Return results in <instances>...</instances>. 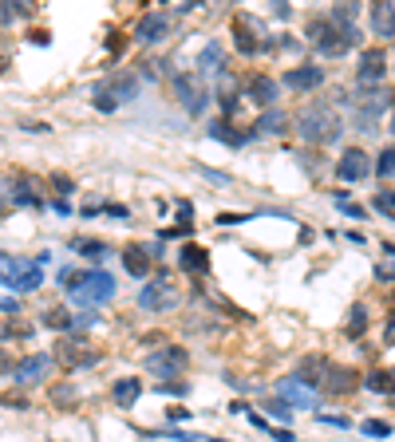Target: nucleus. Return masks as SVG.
Wrapping results in <instances>:
<instances>
[{"label": "nucleus", "mask_w": 395, "mask_h": 442, "mask_svg": "<svg viewBox=\"0 0 395 442\" xmlns=\"http://www.w3.org/2000/svg\"><path fill=\"white\" fill-rule=\"evenodd\" d=\"M296 134L305 142H316V146H332V142H340L344 139V119L336 115V107L332 103H324V99H316V103H308L300 115H296Z\"/></svg>", "instance_id": "obj_1"}, {"label": "nucleus", "mask_w": 395, "mask_h": 442, "mask_svg": "<svg viewBox=\"0 0 395 442\" xmlns=\"http://www.w3.org/2000/svg\"><path fill=\"white\" fill-rule=\"evenodd\" d=\"M344 107H348V122H352L360 134H375L379 131V119L387 115L391 107V91L387 87H375V91H352L344 95Z\"/></svg>", "instance_id": "obj_2"}, {"label": "nucleus", "mask_w": 395, "mask_h": 442, "mask_svg": "<svg viewBox=\"0 0 395 442\" xmlns=\"http://www.w3.org/2000/svg\"><path fill=\"white\" fill-rule=\"evenodd\" d=\"M68 301L79 304L83 312H99L103 304L115 301V277L107 269H83L79 281L68 289Z\"/></svg>", "instance_id": "obj_3"}, {"label": "nucleus", "mask_w": 395, "mask_h": 442, "mask_svg": "<svg viewBox=\"0 0 395 442\" xmlns=\"http://www.w3.org/2000/svg\"><path fill=\"white\" fill-rule=\"evenodd\" d=\"M138 87H142V75H135V71H115V75H107V80H99L95 87H91V103H95V110L111 115V110H119L123 103L135 99Z\"/></svg>", "instance_id": "obj_4"}, {"label": "nucleus", "mask_w": 395, "mask_h": 442, "mask_svg": "<svg viewBox=\"0 0 395 442\" xmlns=\"http://www.w3.org/2000/svg\"><path fill=\"white\" fill-rule=\"evenodd\" d=\"M308 40L316 44V56H328V60H336V56H348L352 48H360V28H332L328 20H312L308 24Z\"/></svg>", "instance_id": "obj_5"}, {"label": "nucleus", "mask_w": 395, "mask_h": 442, "mask_svg": "<svg viewBox=\"0 0 395 442\" xmlns=\"http://www.w3.org/2000/svg\"><path fill=\"white\" fill-rule=\"evenodd\" d=\"M0 289L12 292H36L44 289V269L28 257H12V253L0 249Z\"/></svg>", "instance_id": "obj_6"}, {"label": "nucleus", "mask_w": 395, "mask_h": 442, "mask_svg": "<svg viewBox=\"0 0 395 442\" xmlns=\"http://www.w3.org/2000/svg\"><path fill=\"white\" fill-rule=\"evenodd\" d=\"M142 367H147L150 375H158V379H178V375L190 367V352L182 343H162L158 352L142 355Z\"/></svg>", "instance_id": "obj_7"}, {"label": "nucleus", "mask_w": 395, "mask_h": 442, "mask_svg": "<svg viewBox=\"0 0 395 442\" xmlns=\"http://www.w3.org/2000/svg\"><path fill=\"white\" fill-rule=\"evenodd\" d=\"M170 87H174L178 107L186 110L190 119L206 115V107H209V91L202 87V80H198V75H190V71H178L174 80H170Z\"/></svg>", "instance_id": "obj_8"}, {"label": "nucleus", "mask_w": 395, "mask_h": 442, "mask_svg": "<svg viewBox=\"0 0 395 442\" xmlns=\"http://www.w3.org/2000/svg\"><path fill=\"white\" fill-rule=\"evenodd\" d=\"M182 304V292L174 289L170 277H158V281H147L138 289V308L142 312H174Z\"/></svg>", "instance_id": "obj_9"}, {"label": "nucleus", "mask_w": 395, "mask_h": 442, "mask_svg": "<svg viewBox=\"0 0 395 442\" xmlns=\"http://www.w3.org/2000/svg\"><path fill=\"white\" fill-rule=\"evenodd\" d=\"M56 363H63V367H95L99 360H103V352H95L79 332H68L63 340H59V348H56V355H51Z\"/></svg>", "instance_id": "obj_10"}, {"label": "nucleus", "mask_w": 395, "mask_h": 442, "mask_svg": "<svg viewBox=\"0 0 395 442\" xmlns=\"http://www.w3.org/2000/svg\"><path fill=\"white\" fill-rule=\"evenodd\" d=\"M51 363H56V360H51L48 352H32V355H24V360H16V372H12V379H16L20 391H32V387H40V383L48 379Z\"/></svg>", "instance_id": "obj_11"}, {"label": "nucleus", "mask_w": 395, "mask_h": 442, "mask_svg": "<svg viewBox=\"0 0 395 442\" xmlns=\"http://www.w3.org/2000/svg\"><path fill=\"white\" fill-rule=\"evenodd\" d=\"M154 257H162V241H147V245L135 241V245H127V249H123V269H127V277L147 281Z\"/></svg>", "instance_id": "obj_12"}, {"label": "nucleus", "mask_w": 395, "mask_h": 442, "mask_svg": "<svg viewBox=\"0 0 395 442\" xmlns=\"http://www.w3.org/2000/svg\"><path fill=\"white\" fill-rule=\"evenodd\" d=\"M276 399L288 403L293 411H316V407H320V391L308 387V383H300L296 375H288V379L276 383Z\"/></svg>", "instance_id": "obj_13"}, {"label": "nucleus", "mask_w": 395, "mask_h": 442, "mask_svg": "<svg viewBox=\"0 0 395 442\" xmlns=\"http://www.w3.org/2000/svg\"><path fill=\"white\" fill-rule=\"evenodd\" d=\"M384 75H387V56H384V51H379V48L360 51V68H356V87H360V91L384 87Z\"/></svg>", "instance_id": "obj_14"}, {"label": "nucleus", "mask_w": 395, "mask_h": 442, "mask_svg": "<svg viewBox=\"0 0 395 442\" xmlns=\"http://www.w3.org/2000/svg\"><path fill=\"white\" fill-rule=\"evenodd\" d=\"M170 36V16L166 12H142L135 24V44H142V48H158V44Z\"/></svg>", "instance_id": "obj_15"}, {"label": "nucleus", "mask_w": 395, "mask_h": 442, "mask_svg": "<svg viewBox=\"0 0 395 442\" xmlns=\"http://www.w3.org/2000/svg\"><path fill=\"white\" fill-rule=\"evenodd\" d=\"M336 174L344 182H364L367 174H372V158H367L360 146H348V151L340 154V162H336Z\"/></svg>", "instance_id": "obj_16"}, {"label": "nucleus", "mask_w": 395, "mask_h": 442, "mask_svg": "<svg viewBox=\"0 0 395 442\" xmlns=\"http://www.w3.org/2000/svg\"><path fill=\"white\" fill-rule=\"evenodd\" d=\"M245 95H249V103H257L261 110H269L276 99H281V80H273V75H249Z\"/></svg>", "instance_id": "obj_17"}, {"label": "nucleus", "mask_w": 395, "mask_h": 442, "mask_svg": "<svg viewBox=\"0 0 395 442\" xmlns=\"http://www.w3.org/2000/svg\"><path fill=\"white\" fill-rule=\"evenodd\" d=\"M281 83H285L288 91H300V95H308V91H316L320 83H324V71L316 68V63H300V68H288Z\"/></svg>", "instance_id": "obj_18"}, {"label": "nucleus", "mask_w": 395, "mask_h": 442, "mask_svg": "<svg viewBox=\"0 0 395 442\" xmlns=\"http://www.w3.org/2000/svg\"><path fill=\"white\" fill-rule=\"evenodd\" d=\"M194 75L198 80H209V75H221L226 71V48H221V40H209L206 48L198 51V63H194Z\"/></svg>", "instance_id": "obj_19"}, {"label": "nucleus", "mask_w": 395, "mask_h": 442, "mask_svg": "<svg viewBox=\"0 0 395 442\" xmlns=\"http://www.w3.org/2000/svg\"><path fill=\"white\" fill-rule=\"evenodd\" d=\"M233 32H237V51H241V56H253V51H261V36H257V24L249 20L245 12H237V20H233Z\"/></svg>", "instance_id": "obj_20"}, {"label": "nucleus", "mask_w": 395, "mask_h": 442, "mask_svg": "<svg viewBox=\"0 0 395 442\" xmlns=\"http://www.w3.org/2000/svg\"><path fill=\"white\" fill-rule=\"evenodd\" d=\"M320 383H324L332 395H348V391H356V372L352 367H340V363H328Z\"/></svg>", "instance_id": "obj_21"}, {"label": "nucleus", "mask_w": 395, "mask_h": 442, "mask_svg": "<svg viewBox=\"0 0 395 442\" xmlns=\"http://www.w3.org/2000/svg\"><path fill=\"white\" fill-rule=\"evenodd\" d=\"M367 24H372V32L379 40H395V4H372Z\"/></svg>", "instance_id": "obj_22"}, {"label": "nucleus", "mask_w": 395, "mask_h": 442, "mask_svg": "<svg viewBox=\"0 0 395 442\" xmlns=\"http://www.w3.org/2000/svg\"><path fill=\"white\" fill-rule=\"evenodd\" d=\"M288 127H293V119H288L285 110L269 107V110H261V119L253 122V134H269V139H273V134H285Z\"/></svg>", "instance_id": "obj_23"}, {"label": "nucleus", "mask_w": 395, "mask_h": 442, "mask_svg": "<svg viewBox=\"0 0 395 442\" xmlns=\"http://www.w3.org/2000/svg\"><path fill=\"white\" fill-rule=\"evenodd\" d=\"M138 395H142V383L135 379V375H127V379H115L111 383V399H115V407H135L138 403Z\"/></svg>", "instance_id": "obj_24"}, {"label": "nucleus", "mask_w": 395, "mask_h": 442, "mask_svg": "<svg viewBox=\"0 0 395 442\" xmlns=\"http://www.w3.org/2000/svg\"><path fill=\"white\" fill-rule=\"evenodd\" d=\"M178 265L186 272H194V277H206L209 272V257H206V249H198V245H182V249H178Z\"/></svg>", "instance_id": "obj_25"}, {"label": "nucleus", "mask_w": 395, "mask_h": 442, "mask_svg": "<svg viewBox=\"0 0 395 442\" xmlns=\"http://www.w3.org/2000/svg\"><path fill=\"white\" fill-rule=\"evenodd\" d=\"M206 134H209V139H214V142H229V146H245V142H249V139H257V134H253V131H245V134H237V131H233V127H229V122H226V119H217V122H209V127H206Z\"/></svg>", "instance_id": "obj_26"}, {"label": "nucleus", "mask_w": 395, "mask_h": 442, "mask_svg": "<svg viewBox=\"0 0 395 442\" xmlns=\"http://www.w3.org/2000/svg\"><path fill=\"white\" fill-rule=\"evenodd\" d=\"M71 253H79V257H87V261H95V269H99V261L111 253V245L107 241H99V237H75L71 241Z\"/></svg>", "instance_id": "obj_27"}, {"label": "nucleus", "mask_w": 395, "mask_h": 442, "mask_svg": "<svg viewBox=\"0 0 395 442\" xmlns=\"http://www.w3.org/2000/svg\"><path fill=\"white\" fill-rule=\"evenodd\" d=\"M44 324H48L51 332H63V336L75 332V316H71L68 308H48V312H44Z\"/></svg>", "instance_id": "obj_28"}, {"label": "nucleus", "mask_w": 395, "mask_h": 442, "mask_svg": "<svg viewBox=\"0 0 395 442\" xmlns=\"http://www.w3.org/2000/svg\"><path fill=\"white\" fill-rule=\"evenodd\" d=\"M372 170L379 174V178H395V146H384V151L375 154Z\"/></svg>", "instance_id": "obj_29"}, {"label": "nucleus", "mask_w": 395, "mask_h": 442, "mask_svg": "<svg viewBox=\"0 0 395 442\" xmlns=\"http://www.w3.org/2000/svg\"><path fill=\"white\" fill-rule=\"evenodd\" d=\"M367 391L391 395V399H395V379H391V372H372V375H367Z\"/></svg>", "instance_id": "obj_30"}, {"label": "nucleus", "mask_w": 395, "mask_h": 442, "mask_svg": "<svg viewBox=\"0 0 395 442\" xmlns=\"http://www.w3.org/2000/svg\"><path fill=\"white\" fill-rule=\"evenodd\" d=\"M154 391L166 395V399H186V395H190V383H182V379H162V383H154Z\"/></svg>", "instance_id": "obj_31"}, {"label": "nucleus", "mask_w": 395, "mask_h": 442, "mask_svg": "<svg viewBox=\"0 0 395 442\" xmlns=\"http://www.w3.org/2000/svg\"><path fill=\"white\" fill-rule=\"evenodd\" d=\"M364 328H367V308L364 304H352V320H348V336H364Z\"/></svg>", "instance_id": "obj_32"}, {"label": "nucleus", "mask_w": 395, "mask_h": 442, "mask_svg": "<svg viewBox=\"0 0 395 442\" xmlns=\"http://www.w3.org/2000/svg\"><path fill=\"white\" fill-rule=\"evenodd\" d=\"M51 403H56V407H75V403H79V391L71 387V383H63V387H51Z\"/></svg>", "instance_id": "obj_33"}, {"label": "nucleus", "mask_w": 395, "mask_h": 442, "mask_svg": "<svg viewBox=\"0 0 395 442\" xmlns=\"http://www.w3.org/2000/svg\"><path fill=\"white\" fill-rule=\"evenodd\" d=\"M372 206H375L379 213H387V217H395V190H379V194L372 198Z\"/></svg>", "instance_id": "obj_34"}, {"label": "nucleus", "mask_w": 395, "mask_h": 442, "mask_svg": "<svg viewBox=\"0 0 395 442\" xmlns=\"http://www.w3.org/2000/svg\"><path fill=\"white\" fill-rule=\"evenodd\" d=\"M32 328L28 324H0V340H28Z\"/></svg>", "instance_id": "obj_35"}, {"label": "nucleus", "mask_w": 395, "mask_h": 442, "mask_svg": "<svg viewBox=\"0 0 395 442\" xmlns=\"http://www.w3.org/2000/svg\"><path fill=\"white\" fill-rule=\"evenodd\" d=\"M364 434H367V438H387V434H391V422H387V419H367Z\"/></svg>", "instance_id": "obj_36"}, {"label": "nucleus", "mask_w": 395, "mask_h": 442, "mask_svg": "<svg viewBox=\"0 0 395 442\" xmlns=\"http://www.w3.org/2000/svg\"><path fill=\"white\" fill-rule=\"evenodd\" d=\"M269 415H273V419H281L285 427L293 422V407H288V403H281V399H269Z\"/></svg>", "instance_id": "obj_37"}, {"label": "nucleus", "mask_w": 395, "mask_h": 442, "mask_svg": "<svg viewBox=\"0 0 395 442\" xmlns=\"http://www.w3.org/2000/svg\"><path fill=\"white\" fill-rule=\"evenodd\" d=\"M79 272H83V269H71V265H63V269H59V272H56V281H59V289H71V284H75V281H79Z\"/></svg>", "instance_id": "obj_38"}, {"label": "nucleus", "mask_w": 395, "mask_h": 442, "mask_svg": "<svg viewBox=\"0 0 395 442\" xmlns=\"http://www.w3.org/2000/svg\"><path fill=\"white\" fill-rule=\"evenodd\" d=\"M316 422L336 427V431H348V427H352V419H344V415H316Z\"/></svg>", "instance_id": "obj_39"}, {"label": "nucleus", "mask_w": 395, "mask_h": 442, "mask_svg": "<svg viewBox=\"0 0 395 442\" xmlns=\"http://www.w3.org/2000/svg\"><path fill=\"white\" fill-rule=\"evenodd\" d=\"M198 174H202V178H209L214 186H229V174H221V170H209V166H198Z\"/></svg>", "instance_id": "obj_40"}, {"label": "nucleus", "mask_w": 395, "mask_h": 442, "mask_svg": "<svg viewBox=\"0 0 395 442\" xmlns=\"http://www.w3.org/2000/svg\"><path fill=\"white\" fill-rule=\"evenodd\" d=\"M51 186H56V190H59V194H63V198H68V194H71V190H75V182H71V178H68V174H51Z\"/></svg>", "instance_id": "obj_41"}, {"label": "nucleus", "mask_w": 395, "mask_h": 442, "mask_svg": "<svg viewBox=\"0 0 395 442\" xmlns=\"http://www.w3.org/2000/svg\"><path fill=\"white\" fill-rule=\"evenodd\" d=\"M336 206H340V210H344V213H348V217H356V221L364 217V210H360V206H352V201H348V198H344V194H336Z\"/></svg>", "instance_id": "obj_42"}, {"label": "nucleus", "mask_w": 395, "mask_h": 442, "mask_svg": "<svg viewBox=\"0 0 395 442\" xmlns=\"http://www.w3.org/2000/svg\"><path fill=\"white\" fill-rule=\"evenodd\" d=\"M166 422H170V427H178V422H190V411H186V407H170V411H166Z\"/></svg>", "instance_id": "obj_43"}, {"label": "nucleus", "mask_w": 395, "mask_h": 442, "mask_svg": "<svg viewBox=\"0 0 395 442\" xmlns=\"http://www.w3.org/2000/svg\"><path fill=\"white\" fill-rule=\"evenodd\" d=\"M12 372H16V360H12L4 348H0V375H12Z\"/></svg>", "instance_id": "obj_44"}, {"label": "nucleus", "mask_w": 395, "mask_h": 442, "mask_svg": "<svg viewBox=\"0 0 395 442\" xmlns=\"http://www.w3.org/2000/svg\"><path fill=\"white\" fill-rule=\"evenodd\" d=\"M269 434H273L276 442H296V434L288 431V427H273V431H269Z\"/></svg>", "instance_id": "obj_45"}, {"label": "nucleus", "mask_w": 395, "mask_h": 442, "mask_svg": "<svg viewBox=\"0 0 395 442\" xmlns=\"http://www.w3.org/2000/svg\"><path fill=\"white\" fill-rule=\"evenodd\" d=\"M24 131H28V134H48L51 127H48V122H24Z\"/></svg>", "instance_id": "obj_46"}, {"label": "nucleus", "mask_w": 395, "mask_h": 442, "mask_svg": "<svg viewBox=\"0 0 395 442\" xmlns=\"http://www.w3.org/2000/svg\"><path fill=\"white\" fill-rule=\"evenodd\" d=\"M16 308H20L16 296H0V312H16Z\"/></svg>", "instance_id": "obj_47"}, {"label": "nucleus", "mask_w": 395, "mask_h": 442, "mask_svg": "<svg viewBox=\"0 0 395 442\" xmlns=\"http://www.w3.org/2000/svg\"><path fill=\"white\" fill-rule=\"evenodd\" d=\"M249 422H253L257 431H273V427H269V422H265V415H249Z\"/></svg>", "instance_id": "obj_48"}, {"label": "nucleus", "mask_w": 395, "mask_h": 442, "mask_svg": "<svg viewBox=\"0 0 395 442\" xmlns=\"http://www.w3.org/2000/svg\"><path fill=\"white\" fill-rule=\"evenodd\" d=\"M107 213H111V217H130L127 206H107Z\"/></svg>", "instance_id": "obj_49"}, {"label": "nucleus", "mask_w": 395, "mask_h": 442, "mask_svg": "<svg viewBox=\"0 0 395 442\" xmlns=\"http://www.w3.org/2000/svg\"><path fill=\"white\" fill-rule=\"evenodd\" d=\"M51 210H56V213H71V206L63 198H56V201H51Z\"/></svg>", "instance_id": "obj_50"}, {"label": "nucleus", "mask_w": 395, "mask_h": 442, "mask_svg": "<svg viewBox=\"0 0 395 442\" xmlns=\"http://www.w3.org/2000/svg\"><path fill=\"white\" fill-rule=\"evenodd\" d=\"M384 340H387V343H395V316H391V324H387V332H384Z\"/></svg>", "instance_id": "obj_51"}, {"label": "nucleus", "mask_w": 395, "mask_h": 442, "mask_svg": "<svg viewBox=\"0 0 395 442\" xmlns=\"http://www.w3.org/2000/svg\"><path fill=\"white\" fill-rule=\"evenodd\" d=\"M206 442H229V438H206Z\"/></svg>", "instance_id": "obj_52"}]
</instances>
